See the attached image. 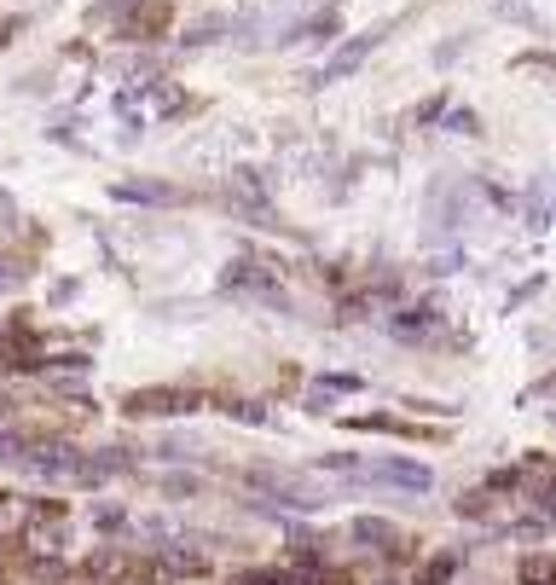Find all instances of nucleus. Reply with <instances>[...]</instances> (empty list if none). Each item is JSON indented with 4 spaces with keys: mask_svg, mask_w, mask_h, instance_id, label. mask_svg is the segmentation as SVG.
Listing matches in <instances>:
<instances>
[{
    "mask_svg": "<svg viewBox=\"0 0 556 585\" xmlns=\"http://www.w3.org/2000/svg\"><path fill=\"white\" fill-rule=\"evenodd\" d=\"M99 18H116L122 41H157L174 24V6L168 0H111V6H99Z\"/></svg>",
    "mask_w": 556,
    "mask_h": 585,
    "instance_id": "1",
    "label": "nucleus"
},
{
    "mask_svg": "<svg viewBox=\"0 0 556 585\" xmlns=\"http://www.w3.org/2000/svg\"><path fill=\"white\" fill-rule=\"evenodd\" d=\"M203 406V394L197 389H134L122 400V412L128 418H186Z\"/></svg>",
    "mask_w": 556,
    "mask_h": 585,
    "instance_id": "2",
    "label": "nucleus"
},
{
    "mask_svg": "<svg viewBox=\"0 0 556 585\" xmlns=\"http://www.w3.org/2000/svg\"><path fill=\"white\" fill-rule=\"evenodd\" d=\"M383 35H389V29H365V35H354V41H342V47L331 53V64L319 70V87H331V82H342V76H354L365 58H371V47H377Z\"/></svg>",
    "mask_w": 556,
    "mask_h": 585,
    "instance_id": "3",
    "label": "nucleus"
},
{
    "mask_svg": "<svg viewBox=\"0 0 556 585\" xmlns=\"http://www.w3.org/2000/svg\"><path fill=\"white\" fill-rule=\"evenodd\" d=\"M6 365H12V371H35V365H41V336H35L29 319H12V325H6Z\"/></svg>",
    "mask_w": 556,
    "mask_h": 585,
    "instance_id": "4",
    "label": "nucleus"
},
{
    "mask_svg": "<svg viewBox=\"0 0 556 585\" xmlns=\"http://www.w3.org/2000/svg\"><path fill=\"white\" fill-rule=\"evenodd\" d=\"M371 481H377V487H406V493H429V481H435V475L423 470V464H412V458H389V464H377V470H371Z\"/></svg>",
    "mask_w": 556,
    "mask_h": 585,
    "instance_id": "5",
    "label": "nucleus"
},
{
    "mask_svg": "<svg viewBox=\"0 0 556 585\" xmlns=\"http://www.w3.org/2000/svg\"><path fill=\"white\" fill-rule=\"evenodd\" d=\"M389 336H400V342H429L435 336V313L429 307H406V313L389 319Z\"/></svg>",
    "mask_w": 556,
    "mask_h": 585,
    "instance_id": "6",
    "label": "nucleus"
},
{
    "mask_svg": "<svg viewBox=\"0 0 556 585\" xmlns=\"http://www.w3.org/2000/svg\"><path fill=\"white\" fill-rule=\"evenodd\" d=\"M116 197H128V203H180L186 192H174V186H163V180H122Z\"/></svg>",
    "mask_w": 556,
    "mask_h": 585,
    "instance_id": "7",
    "label": "nucleus"
},
{
    "mask_svg": "<svg viewBox=\"0 0 556 585\" xmlns=\"http://www.w3.org/2000/svg\"><path fill=\"white\" fill-rule=\"evenodd\" d=\"M354 539H360V545H383V551H400V545H406V539H400L389 522H377V516H360V522H354Z\"/></svg>",
    "mask_w": 556,
    "mask_h": 585,
    "instance_id": "8",
    "label": "nucleus"
},
{
    "mask_svg": "<svg viewBox=\"0 0 556 585\" xmlns=\"http://www.w3.org/2000/svg\"><path fill=\"white\" fill-rule=\"evenodd\" d=\"M452 574H458V557H452V551H441V557H429L423 568H417V585H446Z\"/></svg>",
    "mask_w": 556,
    "mask_h": 585,
    "instance_id": "9",
    "label": "nucleus"
},
{
    "mask_svg": "<svg viewBox=\"0 0 556 585\" xmlns=\"http://www.w3.org/2000/svg\"><path fill=\"white\" fill-rule=\"evenodd\" d=\"M522 585H556V557H522Z\"/></svg>",
    "mask_w": 556,
    "mask_h": 585,
    "instance_id": "10",
    "label": "nucleus"
},
{
    "mask_svg": "<svg viewBox=\"0 0 556 585\" xmlns=\"http://www.w3.org/2000/svg\"><path fill=\"white\" fill-rule=\"evenodd\" d=\"M232 585H296V574H290V568H284V574H278V568H250V574H238Z\"/></svg>",
    "mask_w": 556,
    "mask_h": 585,
    "instance_id": "11",
    "label": "nucleus"
},
{
    "mask_svg": "<svg viewBox=\"0 0 556 585\" xmlns=\"http://www.w3.org/2000/svg\"><path fill=\"white\" fill-rule=\"evenodd\" d=\"M325 35H336V12H319V18H313V24H302L290 41H325Z\"/></svg>",
    "mask_w": 556,
    "mask_h": 585,
    "instance_id": "12",
    "label": "nucleus"
},
{
    "mask_svg": "<svg viewBox=\"0 0 556 585\" xmlns=\"http://www.w3.org/2000/svg\"><path fill=\"white\" fill-rule=\"evenodd\" d=\"M226 412L238 423H267V412H261V400H226Z\"/></svg>",
    "mask_w": 556,
    "mask_h": 585,
    "instance_id": "13",
    "label": "nucleus"
},
{
    "mask_svg": "<svg viewBox=\"0 0 556 585\" xmlns=\"http://www.w3.org/2000/svg\"><path fill=\"white\" fill-rule=\"evenodd\" d=\"M458 510H464V516H487V510H493V493H464Z\"/></svg>",
    "mask_w": 556,
    "mask_h": 585,
    "instance_id": "14",
    "label": "nucleus"
},
{
    "mask_svg": "<svg viewBox=\"0 0 556 585\" xmlns=\"http://www.w3.org/2000/svg\"><path fill=\"white\" fill-rule=\"evenodd\" d=\"M24 452H29L24 435H0V458H24Z\"/></svg>",
    "mask_w": 556,
    "mask_h": 585,
    "instance_id": "15",
    "label": "nucleus"
},
{
    "mask_svg": "<svg viewBox=\"0 0 556 585\" xmlns=\"http://www.w3.org/2000/svg\"><path fill=\"white\" fill-rule=\"evenodd\" d=\"M446 128H452V134H475V116L470 111H452V116H446Z\"/></svg>",
    "mask_w": 556,
    "mask_h": 585,
    "instance_id": "16",
    "label": "nucleus"
},
{
    "mask_svg": "<svg viewBox=\"0 0 556 585\" xmlns=\"http://www.w3.org/2000/svg\"><path fill=\"white\" fill-rule=\"evenodd\" d=\"M18 35V18H0V41H12Z\"/></svg>",
    "mask_w": 556,
    "mask_h": 585,
    "instance_id": "17",
    "label": "nucleus"
},
{
    "mask_svg": "<svg viewBox=\"0 0 556 585\" xmlns=\"http://www.w3.org/2000/svg\"><path fill=\"white\" fill-rule=\"evenodd\" d=\"M0 284H12V261L6 255H0Z\"/></svg>",
    "mask_w": 556,
    "mask_h": 585,
    "instance_id": "18",
    "label": "nucleus"
},
{
    "mask_svg": "<svg viewBox=\"0 0 556 585\" xmlns=\"http://www.w3.org/2000/svg\"><path fill=\"white\" fill-rule=\"evenodd\" d=\"M0 504H6V493H0Z\"/></svg>",
    "mask_w": 556,
    "mask_h": 585,
    "instance_id": "19",
    "label": "nucleus"
}]
</instances>
